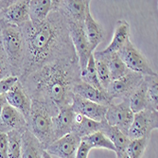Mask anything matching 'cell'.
<instances>
[{
	"instance_id": "f35d334b",
	"label": "cell",
	"mask_w": 158,
	"mask_h": 158,
	"mask_svg": "<svg viewBox=\"0 0 158 158\" xmlns=\"http://www.w3.org/2000/svg\"><path fill=\"white\" fill-rule=\"evenodd\" d=\"M43 158H52V157H51V155H50L49 153H48V152L44 150V152H43Z\"/></svg>"
},
{
	"instance_id": "9a60e30c",
	"label": "cell",
	"mask_w": 158,
	"mask_h": 158,
	"mask_svg": "<svg viewBox=\"0 0 158 158\" xmlns=\"http://www.w3.org/2000/svg\"><path fill=\"white\" fill-rule=\"evenodd\" d=\"M26 127L27 121L23 114L15 108L5 103L0 112V128L8 133L12 130L27 129Z\"/></svg>"
},
{
	"instance_id": "5bb4252c",
	"label": "cell",
	"mask_w": 158,
	"mask_h": 158,
	"mask_svg": "<svg viewBox=\"0 0 158 158\" xmlns=\"http://www.w3.org/2000/svg\"><path fill=\"white\" fill-rule=\"evenodd\" d=\"M90 2L85 0H61L57 1V9L62 12L66 21L83 23L86 8Z\"/></svg>"
},
{
	"instance_id": "8fae6325",
	"label": "cell",
	"mask_w": 158,
	"mask_h": 158,
	"mask_svg": "<svg viewBox=\"0 0 158 158\" xmlns=\"http://www.w3.org/2000/svg\"><path fill=\"white\" fill-rule=\"evenodd\" d=\"M70 106L74 113L80 114L85 118L98 122L105 120V114L108 107L105 105L92 102L90 100L84 99L77 95L73 96L72 103Z\"/></svg>"
},
{
	"instance_id": "6da1fadb",
	"label": "cell",
	"mask_w": 158,
	"mask_h": 158,
	"mask_svg": "<svg viewBox=\"0 0 158 158\" xmlns=\"http://www.w3.org/2000/svg\"><path fill=\"white\" fill-rule=\"evenodd\" d=\"M20 27L25 38L26 54L19 79L48 64L77 57L67 21L57 6L43 23L34 25L28 21Z\"/></svg>"
},
{
	"instance_id": "7c38bea8",
	"label": "cell",
	"mask_w": 158,
	"mask_h": 158,
	"mask_svg": "<svg viewBox=\"0 0 158 158\" xmlns=\"http://www.w3.org/2000/svg\"><path fill=\"white\" fill-rule=\"evenodd\" d=\"M0 19L5 23L22 26L30 21L28 15V1L27 0H19L12 1V3L0 11Z\"/></svg>"
},
{
	"instance_id": "f546056e",
	"label": "cell",
	"mask_w": 158,
	"mask_h": 158,
	"mask_svg": "<svg viewBox=\"0 0 158 158\" xmlns=\"http://www.w3.org/2000/svg\"><path fill=\"white\" fill-rule=\"evenodd\" d=\"M147 94L150 102V107L157 111L158 107V78L157 76H146Z\"/></svg>"
},
{
	"instance_id": "836d02e7",
	"label": "cell",
	"mask_w": 158,
	"mask_h": 158,
	"mask_svg": "<svg viewBox=\"0 0 158 158\" xmlns=\"http://www.w3.org/2000/svg\"><path fill=\"white\" fill-rule=\"evenodd\" d=\"M0 158H9L8 157V136L0 128Z\"/></svg>"
},
{
	"instance_id": "277c9868",
	"label": "cell",
	"mask_w": 158,
	"mask_h": 158,
	"mask_svg": "<svg viewBox=\"0 0 158 158\" xmlns=\"http://www.w3.org/2000/svg\"><path fill=\"white\" fill-rule=\"evenodd\" d=\"M0 40L12 75L19 78L26 54L25 38L21 27L5 23L0 34Z\"/></svg>"
},
{
	"instance_id": "ffe728a7",
	"label": "cell",
	"mask_w": 158,
	"mask_h": 158,
	"mask_svg": "<svg viewBox=\"0 0 158 158\" xmlns=\"http://www.w3.org/2000/svg\"><path fill=\"white\" fill-rule=\"evenodd\" d=\"M93 56L94 58L102 60L106 64L112 81L118 80L130 72V70L127 68V66L121 61L118 53L103 54L100 51H94Z\"/></svg>"
},
{
	"instance_id": "4fadbf2b",
	"label": "cell",
	"mask_w": 158,
	"mask_h": 158,
	"mask_svg": "<svg viewBox=\"0 0 158 158\" xmlns=\"http://www.w3.org/2000/svg\"><path fill=\"white\" fill-rule=\"evenodd\" d=\"M74 114L70 105L60 109L56 116L52 117V131L54 141L72 132Z\"/></svg>"
},
{
	"instance_id": "4316f807",
	"label": "cell",
	"mask_w": 158,
	"mask_h": 158,
	"mask_svg": "<svg viewBox=\"0 0 158 158\" xmlns=\"http://www.w3.org/2000/svg\"><path fill=\"white\" fill-rule=\"evenodd\" d=\"M83 141H85L92 149H105L112 152H116L113 143L102 133L100 131L96 132L90 135H87L81 138Z\"/></svg>"
},
{
	"instance_id": "cb8c5ba5",
	"label": "cell",
	"mask_w": 158,
	"mask_h": 158,
	"mask_svg": "<svg viewBox=\"0 0 158 158\" xmlns=\"http://www.w3.org/2000/svg\"><path fill=\"white\" fill-rule=\"evenodd\" d=\"M102 121L98 122L87 118L80 114H74V120H73V127H72V133L76 134L79 137L82 138L87 135H90L96 132L102 130Z\"/></svg>"
},
{
	"instance_id": "5b68a950",
	"label": "cell",
	"mask_w": 158,
	"mask_h": 158,
	"mask_svg": "<svg viewBox=\"0 0 158 158\" xmlns=\"http://www.w3.org/2000/svg\"><path fill=\"white\" fill-rule=\"evenodd\" d=\"M69 36L72 42L75 53L79 61V65L81 69V75L84 72V70L87 65L90 56L93 54L89 43L86 38L83 23L76 22V21H67Z\"/></svg>"
},
{
	"instance_id": "9c48e42d",
	"label": "cell",
	"mask_w": 158,
	"mask_h": 158,
	"mask_svg": "<svg viewBox=\"0 0 158 158\" xmlns=\"http://www.w3.org/2000/svg\"><path fill=\"white\" fill-rule=\"evenodd\" d=\"M134 114L129 106V99L126 98L119 102H113L107 107L105 121L127 135L133 122Z\"/></svg>"
},
{
	"instance_id": "d4e9b609",
	"label": "cell",
	"mask_w": 158,
	"mask_h": 158,
	"mask_svg": "<svg viewBox=\"0 0 158 158\" xmlns=\"http://www.w3.org/2000/svg\"><path fill=\"white\" fill-rule=\"evenodd\" d=\"M129 106L134 114L139 113L145 109L151 108L147 94V83L145 77L143 81L137 86L136 89L129 97ZM152 109V108H151Z\"/></svg>"
},
{
	"instance_id": "8992f818",
	"label": "cell",
	"mask_w": 158,
	"mask_h": 158,
	"mask_svg": "<svg viewBox=\"0 0 158 158\" xmlns=\"http://www.w3.org/2000/svg\"><path fill=\"white\" fill-rule=\"evenodd\" d=\"M127 68L142 76H157V73L151 67L148 61L129 40L123 48L117 52Z\"/></svg>"
},
{
	"instance_id": "3957f363",
	"label": "cell",
	"mask_w": 158,
	"mask_h": 158,
	"mask_svg": "<svg viewBox=\"0 0 158 158\" xmlns=\"http://www.w3.org/2000/svg\"><path fill=\"white\" fill-rule=\"evenodd\" d=\"M55 114L45 103L31 99V106L26 118L27 130L32 134L46 150L54 142L52 131V117Z\"/></svg>"
},
{
	"instance_id": "52a82bcc",
	"label": "cell",
	"mask_w": 158,
	"mask_h": 158,
	"mask_svg": "<svg viewBox=\"0 0 158 158\" xmlns=\"http://www.w3.org/2000/svg\"><path fill=\"white\" fill-rule=\"evenodd\" d=\"M157 128L158 113L153 109L148 108L134 114V119L127 135L130 139L150 138L152 132Z\"/></svg>"
},
{
	"instance_id": "603a6c76",
	"label": "cell",
	"mask_w": 158,
	"mask_h": 158,
	"mask_svg": "<svg viewBox=\"0 0 158 158\" xmlns=\"http://www.w3.org/2000/svg\"><path fill=\"white\" fill-rule=\"evenodd\" d=\"M100 132L113 143L114 149H116L114 152L116 153L125 152L129 142L131 140L127 135L122 133L118 128L110 126L105 120L102 121V126Z\"/></svg>"
},
{
	"instance_id": "1f68e13d",
	"label": "cell",
	"mask_w": 158,
	"mask_h": 158,
	"mask_svg": "<svg viewBox=\"0 0 158 158\" xmlns=\"http://www.w3.org/2000/svg\"><path fill=\"white\" fill-rule=\"evenodd\" d=\"M10 76H13L12 71L9 64L6 53L3 49L1 40H0V80Z\"/></svg>"
},
{
	"instance_id": "4dcf8cb0",
	"label": "cell",
	"mask_w": 158,
	"mask_h": 158,
	"mask_svg": "<svg viewBox=\"0 0 158 158\" xmlns=\"http://www.w3.org/2000/svg\"><path fill=\"white\" fill-rule=\"evenodd\" d=\"M94 60H95V64H96V70H97V75H98L99 84L102 85V87L105 91L112 81L109 69L103 61L99 60V59H96V58H94Z\"/></svg>"
},
{
	"instance_id": "7a4b0ae2",
	"label": "cell",
	"mask_w": 158,
	"mask_h": 158,
	"mask_svg": "<svg viewBox=\"0 0 158 158\" xmlns=\"http://www.w3.org/2000/svg\"><path fill=\"white\" fill-rule=\"evenodd\" d=\"M79 81L81 69L77 57L48 64L19 79L31 99L47 104L55 116L61 108L71 105L74 85Z\"/></svg>"
},
{
	"instance_id": "7402d4cb",
	"label": "cell",
	"mask_w": 158,
	"mask_h": 158,
	"mask_svg": "<svg viewBox=\"0 0 158 158\" xmlns=\"http://www.w3.org/2000/svg\"><path fill=\"white\" fill-rule=\"evenodd\" d=\"M44 150L39 140L26 129L22 135L20 158H43Z\"/></svg>"
},
{
	"instance_id": "ba28073f",
	"label": "cell",
	"mask_w": 158,
	"mask_h": 158,
	"mask_svg": "<svg viewBox=\"0 0 158 158\" xmlns=\"http://www.w3.org/2000/svg\"><path fill=\"white\" fill-rule=\"evenodd\" d=\"M143 80H144V76L130 71L124 77L112 81L108 88L105 90L111 103L117 102L118 99L121 102L123 99L129 98Z\"/></svg>"
},
{
	"instance_id": "f1b7e54d",
	"label": "cell",
	"mask_w": 158,
	"mask_h": 158,
	"mask_svg": "<svg viewBox=\"0 0 158 158\" xmlns=\"http://www.w3.org/2000/svg\"><path fill=\"white\" fill-rule=\"evenodd\" d=\"M150 138L131 139L126 148V154L129 158H142L149 144Z\"/></svg>"
},
{
	"instance_id": "e575fe53",
	"label": "cell",
	"mask_w": 158,
	"mask_h": 158,
	"mask_svg": "<svg viewBox=\"0 0 158 158\" xmlns=\"http://www.w3.org/2000/svg\"><path fill=\"white\" fill-rule=\"evenodd\" d=\"M91 150H92V148L85 141H83L81 139V143H80V146L77 150L75 158H88V155H89V152Z\"/></svg>"
},
{
	"instance_id": "d590c367",
	"label": "cell",
	"mask_w": 158,
	"mask_h": 158,
	"mask_svg": "<svg viewBox=\"0 0 158 158\" xmlns=\"http://www.w3.org/2000/svg\"><path fill=\"white\" fill-rule=\"evenodd\" d=\"M11 3H12L11 0H0V11L3 10L8 6H10Z\"/></svg>"
},
{
	"instance_id": "44dd1931",
	"label": "cell",
	"mask_w": 158,
	"mask_h": 158,
	"mask_svg": "<svg viewBox=\"0 0 158 158\" xmlns=\"http://www.w3.org/2000/svg\"><path fill=\"white\" fill-rule=\"evenodd\" d=\"M73 94L98 104L105 106H109L111 104V102L106 95V92L99 91L97 88L93 87V86L82 81L81 80L74 85Z\"/></svg>"
},
{
	"instance_id": "ab89813d",
	"label": "cell",
	"mask_w": 158,
	"mask_h": 158,
	"mask_svg": "<svg viewBox=\"0 0 158 158\" xmlns=\"http://www.w3.org/2000/svg\"><path fill=\"white\" fill-rule=\"evenodd\" d=\"M4 24H5V22L2 19H0V34H1V31H2V28H3Z\"/></svg>"
},
{
	"instance_id": "e0dca14e",
	"label": "cell",
	"mask_w": 158,
	"mask_h": 158,
	"mask_svg": "<svg viewBox=\"0 0 158 158\" xmlns=\"http://www.w3.org/2000/svg\"><path fill=\"white\" fill-rule=\"evenodd\" d=\"M83 28L84 32L89 43L90 48L92 52L96 51V48L98 45L102 42L104 38V31L103 28L92 16V13L90 11V4L86 8L85 17L83 21Z\"/></svg>"
},
{
	"instance_id": "74e56055",
	"label": "cell",
	"mask_w": 158,
	"mask_h": 158,
	"mask_svg": "<svg viewBox=\"0 0 158 158\" xmlns=\"http://www.w3.org/2000/svg\"><path fill=\"white\" fill-rule=\"evenodd\" d=\"M116 154H117V158H129L126 152H120V153H116Z\"/></svg>"
},
{
	"instance_id": "83f0119b",
	"label": "cell",
	"mask_w": 158,
	"mask_h": 158,
	"mask_svg": "<svg viewBox=\"0 0 158 158\" xmlns=\"http://www.w3.org/2000/svg\"><path fill=\"white\" fill-rule=\"evenodd\" d=\"M81 80L82 81L86 82L87 84L93 86V87L97 88L98 90L105 92L103 90V88L102 87V85L99 84L98 79L97 70H96V64H95V60H94L93 54L90 56V58L88 60V63H87V65H86V68L84 70V72L81 75Z\"/></svg>"
},
{
	"instance_id": "d6986e66",
	"label": "cell",
	"mask_w": 158,
	"mask_h": 158,
	"mask_svg": "<svg viewBox=\"0 0 158 158\" xmlns=\"http://www.w3.org/2000/svg\"><path fill=\"white\" fill-rule=\"evenodd\" d=\"M56 6L57 1L55 0H30L28 1L30 21L34 25L43 23Z\"/></svg>"
},
{
	"instance_id": "8d00e7d4",
	"label": "cell",
	"mask_w": 158,
	"mask_h": 158,
	"mask_svg": "<svg viewBox=\"0 0 158 158\" xmlns=\"http://www.w3.org/2000/svg\"><path fill=\"white\" fill-rule=\"evenodd\" d=\"M5 103H7L5 96H0V112H1V109H2V107L4 106Z\"/></svg>"
},
{
	"instance_id": "ac0fdd59",
	"label": "cell",
	"mask_w": 158,
	"mask_h": 158,
	"mask_svg": "<svg viewBox=\"0 0 158 158\" xmlns=\"http://www.w3.org/2000/svg\"><path fill=\"white\" fill-rule=\"evenodd\" d=\"M129 40H130V24L128 21L123 19L118 20L114 26L111 43L105 49L100 50V52L103 54L117 53L123 48V46Z\"/></svg>"
},
{
	"instance_id": "2e32d148",
	"label": "cell",
	"mask_w": 158,
	"mask_h": 158,
	"mask_svg": "<svg viewBox=\"0 0 158 158\" xmlns=\"http://www.w3.org/2000/svg\"><path fill=\"white\" fill-rule=\"evenodd\" d=\"M5 98L9 105L18 110L25 118H27L31 106V99L22 87L20 81H18L7 94H5Z\"/></svg>"
},
{
	"instance_id": "30bf717a",
	"label": "cell",
	"mask_w": 158,
	"mask_h": 158,
	"mask_svg": "<svg viewBox=\"0 0 158 158\" xmlns=\"http://www.w3.org/2000/svg\"><path fill=\"white\" fill-rule=\"evenodd\" d=\"M81 140V137L71 132L52 142L45 151L60 158H75Z\"/></svg>"
},
{
	"instance_id": "484cf974",
	"label": "cell",
	"mask_w": 158,
	"mask_h": 158,
	"mask_svg": "<svg viewBox=\"0 0 158 158\" xmlns=\"http://www.w3.org/2000/svg\"><path fill=\"white\" fill-rule=\"evenodd\" d=\"M25 130L26 129L12 130L7 133L9 158H20L22 148V135Z\"/></svg>"
},
{
	"instance_id": "d6a6232c",
	"label": "cell",
	"mask_w": 158,
	"mask_h": 158,
	"mask_svg": "<svg viewBox=\"0 0 158 158\" xmlns=\"http://www.w3.org/2000/svg\"><path fill=\"white\" fill-rule=\"evenodd\" d=\"M18 81L19 78L15 76H10L0 80V96H5Z\"/></svg>"
}]
</instances>
